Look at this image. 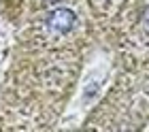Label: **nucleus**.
Returning <instances> with one entry per match:
<instances>
[{
	"label": "nucleus",
	"mask_w": 149,
	"mask_h": 132,
	"mask_svg": "<svg viewBox=\"0 0 149 132\" xmlns=\"http://www.w3.org/2000/svg\"><path fill=\"white\" fill-rule=\"evenodd\" d=\"M47 26L53 32H68L74 26V13L70 9H56L47 17Z\"/></svg>",
	"instance_id": "obj_1"
},
{
	"label": "nucleus",
	"mask_w": 149,
	"mask_h": 132,
	"mask_svg": "<svg viewBox=\"0 0 149 132\" xmlns=\"http://www.w3.org/2000/svg\"><path fill=\"white\" fill-rule=\"evenodd\" d=\"M143 22H145V26L149 28V4L145 6V11H143Z\"/></svg>",
	"instance_id": "obj_2"
}]
</instances>
